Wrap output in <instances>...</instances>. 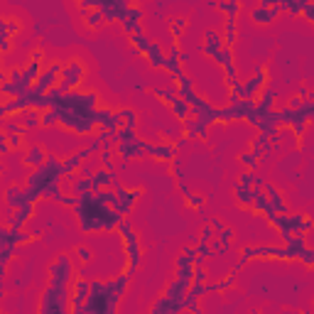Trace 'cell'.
<instances>
[{"instance_id": "obj_1", "label": "cell", "mask_w": 314, "mask_h": 314, "mask_svg": "<svg viewBox=\"0 0 314 314\" xmlns=\"http://www.w3.org/2000/svg\"><path fill=\"white\" fill-rule=\"evenodd\" d=\"M84 76H86L84 64L78 62V59H71V62H69V64H64V69H62V81H59L57 91L64 96L69 89H74V86L81 84V81H84Z\"/></svg>"}, {"instance_id": "obj_2", "label": "cell", "mask_w": 314, "mask_h": 314, "mask_svg": "<svg viewBox=\"0 0 314 314\" xmlns=\"http://www.w3.org/2000/svg\"><path fill=\"white\" fill-rule=\"evenodd\" d=\"M278 15H280V3L272 5L270 0H265V3H260L251 10V20L258 22V25H267L272 20H278Z\"/></svg>"}, {"instance_id": "obj_3", "label": "cell", "mask_w": 314, "mask_h": 314, "mask_svg": "<svg viewBox=\"0 0 314 314\" xmlns=\"http://www.w3.org/2000/svg\"><path fill=\"white\" fill-rule=\"evenodd\" d=\"M221 39H223V37H221L216 30H206V32H204V54H206V57L214 59V57L226 47V45L221 42Z\"/></svg>"}, {"instance_id": "obj_4", "label": "cell", "mask_w": 314, "mask_h": 314, "mask_svg": "<svg viewBox=\"0 0 314 314\" xmlns=\"http://www.w3.org/2000/svg\"><path fill=\"white\" fill-rule=\"evenodd\" d=\"M147 59H150V64L157 69V66H160V69H165V64H167V54L162 52V47L160 45H150V52H147Z\"/></svg>"}, {"instance_id": "obj_5", "label": "cell", "mask_w": 314, "mask_h": 314, "mask_svg": "<svg viewBox=\"0 0 314 314\" xmlns=\"http://www.w3.org/2000/svg\"><path fill=\"white\" fill-rule=\"evenodd\" d=\"M45 157H47V155H45V150H42V147L32 145V147L27 150V157H25V162H27L30 167H42V165L47 162Z\"/></svg>"}, {"instance_id": "obj_6", "label": "cell", "mask_w": 314, "mask_h": 314, "mask_svg": "<svg viewBox=\"0 0 314 314\" xmlns=\"http://www.w3.org/2000/svg\"><path fill=\"white\" fill-rule=\"evenodd\" d=\"M130 42H133V47H135L138 52H142V54H147V52H150V45H152L142 32H140V34H133V37H130Z\"/></svg>"}, {"instance_id": "obj_7", "label": "cell", "mask_w": 314, "mask_h": 314, "mask_svg": "<svg viewBox=\"0 0 314 314\" xmlns=\"http://www.w3.org/2000/svg\"><path fill=\"white\" fill-rule=\"evenodd\" d=\"M216 10L219 13H228V17H231V15L241 13V3H216Z\"/></svg>"}, {"instance_id": "obj_8", "label": "cell", "mask_w": 314, "mask_h": 314, "mask_svg": "<svg viewBox=\"0 0 314 314\" xmlns=\"http://www.w3.org/2000/svg\"><path fill=\"white\" fill-rule=\"evenodd\" d=\"M76 255L81 258V263H89V260H91V251H89L86 246H78V248H76Z\"/></svg>"}, {"instance_id": "obj_9", "label": "cell", "mask_w": 314, "mask_h": 314, "mask_svg": "<svg viewBox=\"0 0 314 314\" xmlns=\"http://www.w3.org/2000/svg\"><path fill=\"white\" fill-rule=\"evenodd\" d=\"M304 20L314 22V5L312 3H307V8H304Z\"/></svg>"}, {"instance_id": "obj_10", "label": "cell", "mask_w": 314, "mask_h": 314, "mask_svg": "<svg viewBox=\"0 0 314 314\" xmlns=\"http://www.w3.org/2000/svg\"><path fill=\"white\" fill-rule=\"evenodd\" d=\"M251 314H260V312H251Z\"/></svg>"}]
</instances>
